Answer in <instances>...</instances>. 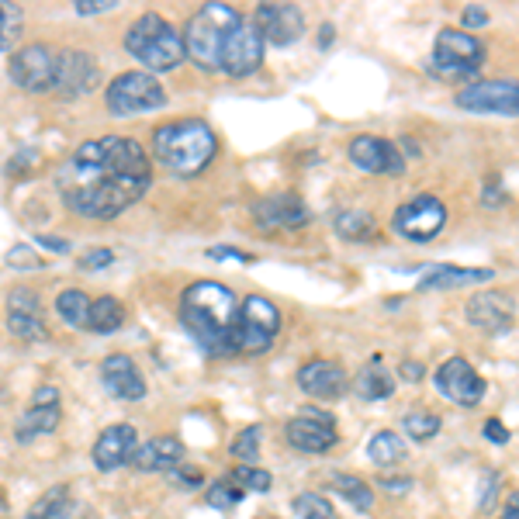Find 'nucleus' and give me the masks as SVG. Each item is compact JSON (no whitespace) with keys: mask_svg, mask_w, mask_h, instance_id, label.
<instances>
[{"mask_svg":"<svg viewBox=\"0 0 519 519\" xmlns=\"http://www.w3.org/2000/svg\"><path fill=\"white\" fill-rule=\"evenodd\" d=\"M7 308H11V315H42V302L32 288H14L7 295Z\"/></svg>","mask_w":519,"mask_h":519,"instance_id":"obj_40","label":"nucleus"},{"mask_svg":"<svg viewBox=\"0 0 519 519\" xmlns=\"http://www.w3.org/2000/svg\"><path fill=\"white\" fill-rule=\"evenodd\" d=\"M253 218L260 229H302L308 225V208L295 194H270L253 205Z\"/></svg>","mask_w":519,"mask_h":519,"instance_id":"obj_20","label":"nucleus"},{"mask_svg":"<svg viewBox=\"0 0 519 519\" xmlns=\"http://www.w3.org/2000/svg\"><path fill=\"white\" fill-rule=\"evenodd\" d=\"M239 308L243 305L225 284L198 281L180 295V322L201 350L212 357H225V353H236Z\"/></svg>","mask_w":519,"mask_h":519,"instance_id":"obj_2","label":"nucleus"},{"mask_svg":"<svg viewBox=\"0 0 519 519\" xmlns=\"http://www.w3.org/2000/svg\"><path fill=\"white\" fill-rule=\"evenodd\" d=\"M381 485H385V488H409L412 481L409 478H398V481L395 478H381Z\"/></svg>","mask_w":519,"mask_h":519,"instance_id":"obj_50","label":"nucleus"},{"mask_svg":"<svg viewBox=\"0 0 519 519\" xmlns=\"http://www.w3.org/2000/svg\"><path fill=\"white\" fill-rule=\"evenodd\" d=\"M457 108L475 111V115H519V84L516 80H481L457 90Z\"/></svg>","mask_w":519,"mask_h":519,"instance_id":"obj_10","label":"nucleus"},{"mask_svg":"<svg viewBox=\"0 0 519 519\" xmlns=\"http://www.w3.org/2000/svg\"><path fill=\"white\" fill-rule=\"evenodd\" d=\"M7 329H11L18 340H28V343L49 340V329H45L42 315H7Z\"/></svg>","mask_w":519,"mask_h":519,"instance_id":"obj_36","label":"nucleus"},{"mask_svg":"<svg viewBox=\"0 0 519 519\" xmlns=\"http://www.w3.org/2000/svg\"><path fill=\"white\" fill-rule=\"evenodd\" d=\"M263 49H267V42H263L260 28L243 18L236 32L229 35V45H225V56H222V70L229 73V77H250V73L260 70Z\"/></svg>","mask_w":519,"mask_h":519,"instance_id":"obj_14","label":"nucleus"},{"mask_svg":"<svg viewBox=\"0 0 519 519\" xmlns=\"http://www.w3.org/2000/svg\"><path fill=\"white\" fill-rule=\"evenodd\" d=\"M346 371L336 360H308V364L298 371V388L312 398H326V402H336V398L346 395Z\"/></svg>","mask_w":519,"mask_h":519,"instance_id":"obj_19","label":"nucleus"},{"mask_svg":"<svg viewBox=\"0 0 519 519\" xmlns=\"http://www.w3.org/2000/svg\"><path fill=\"white\" fill-rule=\"evenodd\" d=\"M180 457H184V447H180L177 436H156V440L142 443V447L135 450L132 464L139 471H170L180 464Z\"/></svg>","mask_w":519,"mask_h":519,"instance_id":"obj_24","label":"nucleus"},{"mask_svg":"<svg viewBox=\"0 0 519 519\" xmlns=\"http://www.w3.org/2000/svg\"><path fill=\"white\" fill-rule=\"evenodd\" d=\"M291 509H295L298 519H336V509L315 492H298L291 499Z\"/></svg>","mask_w":519,"mask_h":519,"instance_id":"obj_35","label":"nucleus"},{"mask_svg":"<svg viewBox=\"0 0 519 519\" xmlns=\"http://www.w3.org/2000/svg\"><path fill=\"white\" fill-rule=\"evenodd\" d=\"M111 7H115V0H77L73 11L77 14H101V11H111Z\"/></svg>","mask_w":519,"mask_h":519,"instance_id":"obj_44","label":"nucleus"},{"mask_svg":"<svg viewBox=\"0 0 519 519\" xmlns=\"http://www.w3.org/2000/svg\"><path fill=\"white\" fill-rule=\"evenodd\" d=\"M101 381H104V388H108L115 398H122V402H139V398H146V378L139 374L135 360L125 357V353L104 357Z\"/></svg>","mask_w":519,"mask_h":519,"instance_id":"obj_21","label":"nucleus"},{"mask_svg":"<svg viewBox=\"0 0 519 519\" xmlns=\"http://www.w3.org/2000/svg\"><path fill=\"white\" fill-rule=\"evenodd\" d=\"M149 160L125 135L87 139L59 163L56 187L66 208L84 218H115L149 191Z\"/></svg>","mask_w":519,"mask_h":519,"instance_id":"obj_1","label":"nucleus"},{"mask_svg":"<svg viewBox=\"0 0 519 519\" xmlns=\"http://www.w3.org/2000/svg\"><path fill=\"white\" fill-rule=\"evenodd\" d=\"M153 153L160 167H167L173 177H198L215 160L218 139L208 122L187 118V122L160 125L153 132Z\"/></svg>","mask_w":519,"mask_h":519,"instance_id":"obj_3","label":"nucleus"},{"mask_svg":"<svg viewBox=\"0 0 519 519\" xmlns=\"http://www.w3.org/2000/svg\"><path fill=\"white\" fill-rule=\"evenodd\" d=\"M485 21H488L485 7H468V11H464V28H478V25H485Z\"/></svg>","mask_w":519,"mask_h":519,"instance_id":"obj_46","label":"nucleus"},{"mask_svg":"<svg viewBox=\"0 0 519 519\" xmlns=\"http://www.w3.org/2000/svg\"><path fill=\"white\" fill-rule=\"evenodd\" d=\"M260 440H263L260 426H246V430L239 433L236 440H232V454H236L243 464H253L260 457Z\"/></svg>","mask_w":519,"mask_h":519,"instance_id":"obj_37","label":"nucleus"},{"mask_svg":"<svg viewBox=\"0 0 519 519\" xmlns=\"http://www.w3.org/2000/svg\"><path fill=\"white\" fill-rule=\"evenodd\" d=\"M433 63L440 77L461 80L471 77V73L481 70L485 63V45H481L471 32H461V28H443L433 42Z\"/></svg>","mask_w":519,"mask_h":519,"instance_id":"obj_8","label":"nucleus"},{"mask_svg":"<svg viewBox=\"0 0 519 519\" xmlns=\"http://www.w3.org/2000/svg\"><path fill=\"white\" fill-rule=\"evenodd\" d=\"M319 32H322V35H319V45H322V49H326V45L333 42V25H322Z\"/></svg>","mask_w":519,"mask_h":519,"instance_id":"obj_51","label":"nucleus"},{"mask_svg":"<svg viewBox=\"0 0 519 519\" xmlns=\"http://www.w3.org/2000/svg\"><path fill=\"white\" fill-rule=\"evenodd\" d=\"M478 281H492V270L485 267H450V263H443V267H433L423 274V281H419V291H447V288H464V284H478Z\"/></svg>","mask_w":519,"mask_h":519,"instance_id":"obj_25","label":"nucleus"},{"mask_svg":"<svg viewBox=\"0 0 519 519\" xmlns=\"http://www.w3.org/2000/svg\"><path fill=\"white\" fill-rule=\"evenodd\" d=\"M353 391H357L364 402H381V398L395 395V378H391L388 367L374 357L357 371V378H353Z\"/></svg>","mask_w":519,"mask_h":519,"instance_id":"obj_26","label":"nucleus"},{"mask_svg":"<svg viewBox=\"0 0 519 519\" xmlns=\"http://www.w3.org/2000/svg\"><path fill=\"white\" fill-rule=\"evenodd\" d=\"M59 426V391L56 388H39L28 405V412L18 419V443H32L35 436H45Z\"/></svg>","mask_w":519,"mask_h":519,"instance_id":"obj_23","label":"nucleus"},{"mask_svg":"<svg viewBox=\"0 0 519 519\" xmlns=\"http://www.w3.org/2000/svg\"><path fill=\"white\" fill-rule=\"evenodd\" d=\"M125 49L149 70H173L187 59L184 35L160 14H142L125 35Z\"/></svg>","mask_w":519,"mask_h":519,"instance_id":"obj_5","label":"nucleus"},{"mask_svg":"<svg viewBox=\"0 0 519 519\" xmlns=\"http://www.w3.org/2000/svg\"><path fill=\"white\" fill-rule=\"evenodd\" d=\"M232 481H236V485L243 488V492H270V485H274L270 471L250 468V464H243V468L232 471Z\"/></svg>","mask_w":519,"mask_h":519,"instance_id":"obj_39","label":"nucleus"},{"mask_svg":"<svg viewBox=\"0 0 519 519\" xmlns=\"http://www.w3.org/2000/svg\"><path fill=\"white\" fill-rule=\"evenodd\" d=\"M405 454H409V443H405L398 433H391V430L374 433L371 443H367V457H371L378 468H391V464L405 461Z\"/></svg>","mask_w":519,"mask_h":519,"instance_id":"obj_28","label":"nucleus"},{"mask_svg":"<svg viewBox=\"0 0 519 519\" xmlns=\"http://www.w3.org/2000/svg\"><path fill=\"white\" fill-rule=\"evenodd\" d=\"M513 319H516V302L509 291H478L475 298L468 302V322L475 329L488 336H502L513 329Z\"/></svg>","mask_w":519,"mask_h":519,"instance_id":"obj_15","label":"nucleus"},{"mask_svg":"<svg viewBox=\"0 0 519 519\" xmlns=\"http://www.w3.org/2000/svg\"><path fill=\"white\" fill-rule=\"evenodd\" d=\"M329 492H336V495H343L346 502H350L357 513H371L374 509V492H371V485H367L364 478H357V475H346V471H336L333 478H329Z\"/></svg>","mask_w":519,"mask_h":519,"instance_id":"obj_27","label":"nucleus"},{"mask_svg":"<svg viewBox=\"0 0 519 519\" xmlns=\"http://www.w3.org/2000/svg\"><path fill=\"white\" fill-rule=\"evenodd\" d=\"M125 322V308L118 298H97L94 305H90V326L87 329H94V333H115L118 326Z\"/></svg>","mask_w":519,"mask_h":519,"instance_id":"obj_32","label":"nucleus"},{"mask_svg":"<svg viewBox=\"0 0 519 519\" xmlns=\"http://www.w3.org/2000/svg\"><path fill=\"white\" fill-rule=\"evenodd\" d=\"M499 519H519V492L509 495V502L502 506V516Z\"/></svg>","mask_w":519,"mask_h":519,"instance_id":"obj_49","label":"nucleus"},{"mask_svg":"<svg viewBox=\"0 0 519 519\" xmlns=\"http://www.w3.org/2000/svg\"><path fill=\"white\" fill-rule=\"evenodd\" d=\"M236 502H243V488L236 485V481H215L212 492H208V506L212 509H222V513H229Z\"/></svg>","mask_w":519,"mask_h":519,"instance_id":"obj_38","label":"nucleus"},{"mask_svg":"<svg viewBox=\"0 0 519 519\" xmlns=\"http://www.w3.org/2000/svg\"><path fill=\"white\" fill-rule=\"evenodd\" d=\"M56 73H59V56L49 45H25V49L14 52L11 59V80L18 87L32 90V94H45V90H56Z\"/></svg>","mask_w":519,"mask_h":519,"instance_id":"obj_11","label":"nucleus"},{"mask_svg":"<svg viewBox=\"0 0 519 519\" xmlns=\"http://www.w3.org/2000/svg\"><path fill=\"white\" fill-rule=\"evenodd\" d=\"M443 225H447V205L436 194H416L391 218V229L412 243H430L443 232Z\"/></svg>","mask_w":519,"mask_h":519,"instance_id":"obj_9","label":"nucleus"},{"mask_svg":"<svg viewBox=\"0 0 519 519\" xmlns=\"http://www.w3.org/2000/svg\"><path fill=\"white\" fill-rule=\"evenodd\" d=\"M288 443L302 454H326L336 447L340 433H336V419L322 409H302L295 419H288Z\"/></svg>","mask_w":519,"mask_h":519,"instance_id":"obj_12","label":"nucleus"},{"mask_svg":"<svg viewBox=\"0 0 519 519\" xmlns=\"http://www.w3.org/2000/svg\"><path fill=\"white\" fill-rule=\"evenodd\" d=\"M135 450H139V433L132 430V426L118 423V426H108L101 436L94 440V464L101 471H115L122 468V464H129L135 457Z\"/></svg>","mask_w":519,"mask_h":519,"instance_id":"obj_22","label":"nucleus"},{"mask_svg":"<svg viewBox=\"0 0 519 519\" xmlns=\"http://www.w3.org/2000/svg\"><path fill=\"white\" fill-rule=\"evenodd\" d=\"M73 513V499H70V488L66 485H56L28 509V519H70Z\"/></svg>","mask_w":519,"mask_h":519,"instance_id":"obj_31","label":"nucleus"},{"mask_svg":"<svg viewBox=\"0 0 519 519\" xmlns=\"http://www.w3.org/2000/svg\"><path fill=\"white\" fill-rule=\"evenodd\" d=\"M402 426H405V433H409V440H433L436 433H440V416H433V412H423V409H416V412H405L402 416Z\"/></svg>","mask_w":519,"mask_h":519,"instance_id":"obj_34","label":"nucleus"},{"mask_svg":"<svg viewBox=\"0 0 519 519\" xmlns=\"http://www.w3.org/2000/svg\"><path fill=\"white\" fill-rule=\"evenodd\" d=\"M108 111L118 118L142 115V111H156L167 104V90L160 87V80L153 73H122L108 84Z\"/></svg>","mask_w":519,"mask_h":519,"instance_id":"obj_7","label":"nucleus"},{"mask_svg":"<svg viewBox=\"0 0 519 519\" xmlns=\"http://www.w3.org/2000/svg\"><path fill=\"white\" fill-rule=\"evenodd\" d=\"M350 160L353 167H360L364 173H388V177H398V173L405 170V160L395 142L378 139V135H357V139L350 142Z\"/></svg>","mask_w":519,"mask_h":519,"instance_id":"obj_16","label":"nucleus"},{"mask_svg":"<svg viewBox=\"0 0 519 519\" xmlns=\"http://www.w3.org/2000/svg\"><path fill=\"white\" fill-rule=\"evenodd\" d=\"M101 84V70H97L90 52H63L59 56L56 90L63 97H84Z\"/></svg>","mask_w":519,"mask_h":519,"instance_id":"obj_18","label":"nucleus"},{"mask_svg":"<svg viewBox=\"0 0 519 519\" xmlns=\"http://www.w3.org/2000/svg\"><path fill=\"white\" fill-rule=\"evenodd\" d=\"M111 260H115V253H111V250H90L87 257H80V267H84V270H101V267H108Z\"/></svg>","mask_w":519,"mask_h":519,"instance_id":"obj_42","label":"nucleus"},{"mask_svg":"<svg viewBox=\"0 0 519 519\" xmlns=\"http://www.w3.org/2000/svg\"><path fill=\"white\" fill-rule=\"evenodd\" d=\"M90 305L94 302H90L80 288H70V291H63V295L56 298L59 319H63L70 329H87L90 326Z\"/></svg>","mask_w":519,"mask_h":519,"instance_id":"obj_30","label":"nucleus"},{"mask_svg":"<svg viewBox=\"0 0 519 519\" xmlns=\"http://www.w3.org/2000/svg\"><path fill=\"white\" fill-rule=\"evenodd\" d=\"M277 333H281V312L270 298L250 295L239 308V326H236V353L246 357H260L274 346Z\"/></svg>","mask_w":519,"mask_h":519,"instance_id":"obj_6","label":"nucleus"},{"mask_svg":"<svg viewBox=\"0 0 519 519\" xmlns=\"http://www.w3.org/2000/svg\"><path fill=\"white\" fill-rule=\"evenodd\" d=\"M212 260H239V263H250V253H239V250H229V246H212L208 250Z\"/></svg>","mask_w":519,"mask_h":519,"instance_id":"obj_45","label":"nucleus"},{"mask_svg":"<svg viewBox=\"0 0 519 519\" xmlns=\"http://www.w3.org/2000/svg\"><path fill=\"white\" fill-rule=\"evenodd\" d=\"M177 481H180V485H187V488H198L205 478H201L198 468H180V471H177Z\"/></svg>","mask_w":519,"mask_h":519,"instance_id":"obj_47","label":"nucleus"},{"mask_svg":"<svg viewBox=\"0 0 519 519\" xmlns=\"http://www.w3.org/2000/svg\"><path fill=\"white\" fill-rule=\"evenodd\" d=\"M239 21H243V14H236L229 4H205L187 21V59L194 66H201V70H222L225 45H229V35L239 28Z\"/></svg>","mask_w":519,"mask_h":519,"instance_id":"obj_4","label":"nucleus"},{"mask_svg":"<svg viewBox=\"0 0 519 519\" xmlns=\"http://www.w3.org/2000/svg\"><path fill=\"white\" fill-rule=\"evenodd\" d=\"M485 440H492V443H509V430H506V423L502 419H488L485 423Z\"/></svg>","mask_w":519,"mask_h":519,"instance_id":"obj_43","label":"nucleus"},{"mask_svg":"<svg viewBox=\"0 0 519 519\" xmlns=\"http://www.w3.org/2000/svg\"><path fill=\"white\" fill-rule=\"evenodd\" d=\"M495 492H499V475H495V471H488V475H481L478 509H492V499H495Z\"/></svg>","mask_w":519,"mask_h":519,"instance_id":"obj_41","label":"nucleus"},{"mask_svg":"<svg viewBox=\"0 0 519 519\" xmlns=\"http://www.w3.org/2000/svg\"><path fill=\"white\" fill-rule=\"evenodd\" d=\"M436 391H440L447 402L468 405V409H471V405H478L481 398H485L488 385L464 357H450L447 364L436 371Z\"/></svg>","mask_w":519,"mask_h":519,"instance_id":"obj_13","label":"nucleus"},{"mask_svg":"<svg viewBox=\"0 0 519 519\" xmlns=\"http://www.w3.org/2000/svg\"><path fill=\"white\" fill-rule=\"evenodd\" d=\"M21 28H25V14L11 0H0V52L14 49L21 39Z\"/></svg>","mask_w":519,"mask_h":519,"instance_id":"obj_33","label":"nucleus"},{"mask_svg":"<svg viewBox=\"0 0 519 519\" xmlns=\"http://www.w3.org/2000/svg\"><path fill=\"white\" fill-rule=\"evenodd\" d=\"M253 25L260 28L263 42L291 45L295 39H302L305 18L295 4H260L257 14H253Z\"/></svg>","mask_w":519,"mask_h":519,"instance_id":"obj_17","label":"nucleus"},{"mask_svg":"<svg viewBox=\"0 0 519 519\" xmlns=\"http://www.w3.org/2000/svg\"><path fill=\"white\" fill-rule=\"evenodd\" d=\"M333 225L343 239H350V243H364V239H374V232H378L374 215L364 212V208H346V212L333 218Z\"/></svg>","mask_w":519,"mask_h":519,"instance_id":"obj_29","label":"nucleus"},{"mask_svg":"<svg viewBox=\"0 0 519 519\" xmlns=\"http://www.w3.org/2000/svg\"><path fill=\"white\" fill-rule=\"evenodd\" d=\"M402 378L405 381H419V378H423V364H416V360H405V364H402Z\"/></svg>","mask_w":519,"mask_h":519,"instance_id":"obj_48","label":"nucleus"}]
</instances>
